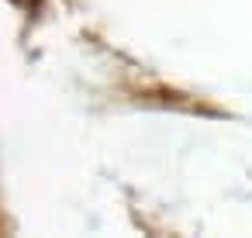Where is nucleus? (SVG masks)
Here are the masks:
<instances>
[]
</instances>
